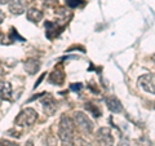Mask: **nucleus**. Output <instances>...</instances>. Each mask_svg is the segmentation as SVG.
Segmentation results:
<instances>
[{"instance_id":"nucleus-12","label":"nucleus","mask_w":155,"mask_h":146,"mask_svg":"<svg viewBox=\"0 0 155 146\" xmlns=\"http://www.w3.org/2000/svg\"><path fill=\"white\" fill-rule=\"evenodd\" d=\"M64 79H65V75H64V72H62L61 70H54L49 76V81L52 83V84L61 85L62 83H64Z\"/></svg>"},{"instance_id":"nucleus-9","label":"nucleus","mask_w":155,"mask_h":146,"mask_svg":"<svg viewBox=\"0 0 155 146\" xmlns=\"http://www.w3.org/2000/svg\"><path fill=\"white\" fill-rule=\"evenodd\" d=\"M39 69H40V64H39V61L34 60V58H30V60H27L25 62V70L30 75H35L39 71Z\"/></svg>"},{"instance_id":"nucleus-20","label":"nucleus","mask_w":155,"mask_h":146,"mask_svg":"<svg viewBox=\"0 0 155 146\" xmlns=\"http://www.w3.org/2000/svg\"><path fill=\"white\" fill-rule=\"evenodd\" d=\"M12 2H13V0H0V3H2L3 5H4V4H11Z\"/></svg>"},{"instance_id":"nucleus-4","label":"nucleus","mask_w":155,"mask_h":146,"mask_svg":"<svg viewBox=\"0 0 155 146\" xmlns=\"http://www.w3.org/2000/svg\"><path fill=\"white\" fill-rule=\"evenodd\" d=\"M138 83L142 88L147 92V93L155 95V75L146 74L138 78Z\"/></svg>"},{"instance_id":"nucleus-13","label":"nucleus","mask_w":155,"mask_h":146,"mask_svg":"<svg viewBox=\"0 0 155 146\" xmlns=\"http://www.w3.org/2000/svg\"><path fill=\"white\" fill-rule=\"evenodd\" d=\"M11 97H12V85H11V83H8V81H3L2 83V100L4 101H8V100H11Z\"/></svg>"},{"instance_id":"nucleus-10","label":"nucleus","mask_w":155,"mask_h":146,"mask_svg":"<svg viewBox=\"0 0 155 146\" xmlns=\"http://www.w3.org/2000/svg\"><path fill=\"white\" fill-rule=\"evenodd\" d=\"M26 16H27V19H28L30 22L38 23L39 21H41V18H43V12L39 11V9H36V8H30V9L27 11Z\"/></svg>"},{"instance_id":"nucleus-17","label":"nucleus","mask_w":155,"mask_h":146,"mask_svg":"<svg viewBox=\"0 0 155 146\" xmlns=\"http://www.w3.org/2000/svg\"><path fill=\"white\" fill-rule=\"evenodd\" d=\"M43 3H44L45 7H53L58 3V0H43Z\"/></svg>"},{"instance_id":"nucleus-3","label":"nucleus","mask_w":155,"mask_h":146,"mask_svg":"<svg viewBox=\"0 0 155 146\" xmlns=\"http://www.w3.org/2000/svg\"><path fill=\"white\" fill-rule=\"evenodd\" d=\"M74 121H75V125H78L85 133H91L93 131V123H92V120L88 118V115L81 113V111H76L74 114Z\"/></svg>"},{"instance_id":"nucleus-6","label":"nucleus","mask_w":155,"mask_h":146,"mask_svg":"<svg viewBox=\"0 0 155 146\" xmlns=\"http://www.w3.org/2000/svg\"><path fill=\"white\" fill-rule=\"evenodd\" d=\"M41 105H43V110H44L47 115H53L57 110V102L51 95H47L41 100Z\"/></svg>"},{"instance_id":"nucleus-2","label":"nucleus","mask_w":155,"mask_h":146,"mask_svg":"<svg viewBox=\"0 0 155 146\" xmlns=\"http://www.w3.org/2000/svg\"><path fill=\"white\" fill-rule=\"evenodd\" d=\"M36 119H38L36 111L31 108H27V109H23L18 114V116L14 119V124L18 125V127H31L36 121Z\"/></svg>"},{"instance_id":"nucleus-7","label":"nucleus","mask_w":155,"mask_h":146,"mask_svg":"<svg viewBox=\"0 0 155 146\" xmlns=\"http://www.w3.org/2000/svg\"><path fill=\"white\" fill-rule=\"evenodd\" d=\"M27 8V0H13V2L9 4V11H11L12 14H19L25 13Z\"/></svg>"},{"instance_id":"nucleus-22","label":"nucleus","mask_w":155,"mask_h":146,"mask_svg":"<svg viewBox=\"0 0 155 146\" xmlns=\"http://www.w3.org/2000/svg\"><path fill=\"white\" fill-rule=\"evenodd\" d=\"M154 62H155V56H154Z\"/></svg>"},{"instance_id":"nucleus-5","label":"nucleus","mask_w":155,"mask_h":146,"mask_svg":"<svg viewBox=\"0 0 155 146\" xmlns=\"http://www.w3.org/2000/svg\"><path fill=\"white\" fill-rule=\"evenodd\" d=\"M97 140L104 146H114V137L111 134V131L106 127H102L97 132Z\"/></svg>"},{"instance_id":"nucleus-16","label":"nucleus","mask_w":155,"mask_h":146,"mask_svg":"<svg viewBox=\"0 0 155 146\" xmlns=\"http://www.w3.org/2000/svg\"><path fill=\"white\" fill-rule=\"evenodd\" d=\"M81 88H83L81 83H78V84H71V85H70V89H71V91H74V92H79Z\"/></svg>"},{"instance_id":"nucleus-15","label":"nucleus","mask_w":155,"mask_h":146,"mask_svg":"<svg viewBox=\"0 0 155 146\" xmlns=\"http://www.w3.org/2000/svg\"><path fill=\"white\" fill-rule=\"evenodd\" d=\"M83 3V0H66V5L70 8H76Z\"/></svg>"},{"instance_id":"nucleus-21","label":"nucleus","mask_w":155,"mask_h":146,"mask_svg":"<svg viewBox=\"0 0 155 146\" xmlns=\"http://www.w3.org/2000/svg\"><path fill=\"white\" fill-rule=\"evenodd\" d=\"M26 146H34V145H32V141H27V144H26Z\"/></svg>"},{"instance_id":"nucleus-19","label":"nucleus","mask_w":155,"mask_h":146,"mask_svg":"<svg viewBox=\"0 0 155 146\" xmlns=\"http://www.w3.org/2000/svg\"><path fill=\"white\" fill-rule=\"evenodd\" d=\"M78 144H79L78 146H88V144H87V142H84V141H81V140H79V141H78Z\"/></svg>"},{"instance_id":"nucleus-18","label":"nucleus","mask_w":155,"mask_h":146,"mask_svg":"<svg viewBox=\"0 0 155 146\" xmlns=\"http://www.w3.org/2000/svg\"><path fill=\"white\" fill-rule=\"evenodd\" d=\"M2 146H19L16 142H11V141H7V140H2Z\"/></svg>"},{"instance_id":"nucleus-1","label":"nucleus","mask_w":155,"mask_h":146,"mask_svg":"<svg viewBox=\"0 0 155 146\" xmlns=\"http://www.w3.org/2000/svg\"><path fill=\"white\" fill-rule=\"evenodd\" d=\"M58 137L65 146H74L75 142V121L64 115L58 125Z\"/></svg>"},{"instance_id":"nucleus-11","label":"nucleus","mask_w":155,"mask_h":146,"mask_svg":"<svg viewBox=\"0 0 155 146\" xmlns=\"http://www.w3.org/2000/svg\"><path fill=\"white\" fill-rule=\"evenodd\" d=\"M45 30H47L45 35L49 38V39H53V36L58 35V30H60V26H58L56 22L48 21V22H45Z\"/></svg>"},{"instance_id":"nucleus-14","label":"nucleus","mask_w":155,"mask_h":146,"mask_svg":"<svg viewBox=\"0 0 155 146\" xmlns=\"http://www.w3.org/2000/svg\"><path fill=\"white\" fill-rule=\"evenodd\" d=\"M85 109L88 110L93 116H96V118L101 116V111H100V109H97L93 104H91V102H87V104H85Z\"/></svg>"},{"instance_id":"nucleus-8","label":"nucleus","mask_w":155,"mask_h":146,"mask_svg":"<svg viewBox=\"0 0 155 146\" xmlns=\"http://www.w3.org/2000/svg\"><path fill=\"white\" fill-rule=\"evenodd\" d=\"M106 106L111 113H122L123 111V105L116 97H109L106 98Z\"/></svg>"}]
</instances>
